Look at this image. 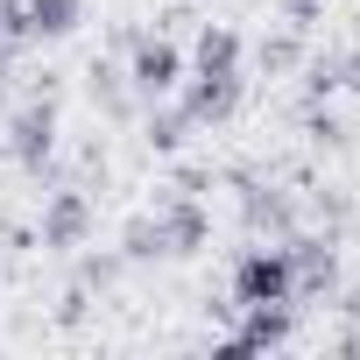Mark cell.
Masks as SVG:
<instances>
[{"mask_svg":"<svg viewBox=\"0 0 360 360\" xmlns=\"http://www.w3.org/2000/svg\"><path fill=\"white\" fill-rule=\"evenodd\" d=\"M233 304H290V255L283 248H255L233 269Z\"/></svg>","mask_w":360,"mask_h":360,"instance_id":"obj_1","label":"cell"},{"mask_svg":"<svg viewBox=\"0 0 360 360\" xmlns=\"http://www.w3.org/2000/svg\"><path fill=\"white\" fill-rule=\"evenodd\" d=\"M290 332H297V304H240V339H226L219 353H226V360H240V353H276V346H290Z\"/></svg>","mask_w":360,"mask_h":360,"instance_id":"obj_2","label":"cell"},{"mask_svg":"<svg viewBox=\"0 0 360 360\" xmlns=\"http://www.w3.org/2000/svg\"><path fill=\"white\" fill-rule=\"evenodd\" d=\"M127 78H134V92H141V99H169V92H176V78H184V57H176V43H162V36H141V43H134Z\"/></svg>","mask_w":360,"mask_h":360,"instance_id":"obj_3","label":"cell"},{"mask_svg":"<svg viewBox=\"0 0 360 360\" xmlns=\"http://www.w3.org/2000/svg\"><path fill=\"white\" fill-rule=\"evenodd\" d=\"M184 113L191 127H219L240 113V71H198V85L184 92Z\"/></svg>","mask_w":360,"mask_h":360,"instance_id":"obj_4","label":"cell"},{"mask_svg":"<svg viewBox=\"0 0 360 360\" xmlns=\"http://www.w3.org/2000/svg\"><path fill=\"white\" fill-rule=\"evenodd\" d=\"M283 255H290V304L325 297V290L339 283V262H332V248H325V240H290Z\"/></svg>","mask_w":360,"mask_h":360,"instance_id":"obj_5","label":"cell"},{"mask_svg":"<svg viewBox=\"0 0 360 360\" xmlns=\"http://www.w3.org/2000/svg\"><path fill=\"white\" fill-rule=\"evenodd\" d=\"M85 233H92V205H85L78 191H57V198H50V212H43V248L71 255Z\"/></svg>","mask_w":360,"mask_h":360,"instance_id":"obj_6","label":"cell"},{"mask_svg":"<svg viewBox=\"0 0 360 360\" xmlns=\"http://www.w3.org/2000/svg\"><path fill=\"white\" fill-rule=\"evenodd\" d=\"M57 148V106L50 99H36V106H22L15 113V155L29 162V169H43V155Z\"/></svg>","mask_w":360,"mask_h":360,"instance_id":"obj_7","label":"cell"},{"mask_svg":"<svg viewBox=\"0 0 360 360\" xmlns=\"http://www.w3.org/2000/svg\"><path fill=\"white\" fill-rule=\"evenodd\" d=\"M155 226H162V255H198V248H205V233H212V226H205V212H198L191 198H184V205H169Z\"/></svg>","mask_w":360,"mask_h":360,"instance_id":"obj_8","label":"cell"},{"mask_svg":"<svg viewBox=\"0 0 360 360\" xmlns=\"http://www.w3.org/2000/svg\"><path fill=\"white\" fill-rule=\"evenodd\" d=\"M85 22V0H29V36L36 43H57Z\"/></svg>","mask_w":360,"mask_h":360,"instance_id":"obj_9","label":"cell"},{"mask_svg":"<svg viewBox=\"0 0 360 360\" xmlns=\"http://www.w3.org/2000/svg\"><path fill=\"white\" fill-rule=\"evenodd\" d=\"M198 71H240V36L226 22H205L198 29Z\"/></svg>","mask_w":360,"mask_h":360,"instance_id":"obj_10","label":"cell"},{"mask_svg":"<svg viewBox=\"0 0 360 360\" xmlns=\"http://www.w3.org/2000/svg\"><path fill=\"white\" fill-rule=\"evenodd\" d=\"M184 134H191V113L184 106H176V113H148V148H184Z\"/></svg>","mask_w":360,"mask_h":360,"instance_id":"obj_11","label":"cell"},{"mask_svg":"<svg viewBox=\"0 0 360 360\" xmlns=\"http://www.w3.org/2000/svg\"><path fill=\"white\" fill-rule=\"evenodd\" d=\"M0 43H29V0H0Z\"/></svg>","mask_w":360,"mask_h":360,"instance_id":"obj_12","label":"cell"},{"mask_svg":"<svg viewBox=\"0 0 360 360\" xmlns=\"http://www.w3.org/2000/svg\"><path fill=\"white\" fill-rule=\"evenodd\" d=\"M127 255H134V262L162 255V226H155V219H134V226H127Z\"/></svg>","mask_w":360,"mask_h":360,"instance_id":"obj_13","label":"cell"},{"mask_svg":"<svg viewBox=\"0 0 360 360\" xmlns=\"http://www.w3.org/2000/svg\"><path fill=\"white\" fill-rule=\"evenodd\" d=\"M262 64H269V71H290V64H297V43H262Z\"/></svg>","mask_w":360,"mask_h":360,"instance_id":"obj_14","label":"cell"},{"mask_svg":"<svg viewBox=\"0 0 360 360\" xmlns=\"http://www.w3.org/2000/svg\"><path fill=\"white\" fill-rule=\"evenodd\" d=\"M283 15H290L297 29H311V22H318V0H283Z\"/></svg>","mask_w":360,"mask_h":360,"instance_id":"obj_15","label":"cell"},{"mask_svg":"<svg viewBox=\"0 0 360 360\" xmlns=\"http://www.w3.org/2000/svg\"><path fill=\"white\" fill-rule=\"evenodd\" d=\"M339 85H360V50H353V57H339Z\"/></svg>","mask_w":360,"mask_h":360,"instance_id":"obj_16","label":"cell"},{"mask_svg":"<svg viewBox=\"0 0 360 360\" xmlns=\"http://www.w3.org/2000/svg\"><path fill=\"white\" fill-rule=\"evenodd\" d=\"M0 64H8V43H0Z\"/></svg>","mask_w":360,"mask_h":360,"instance_id":"obj_17","label":"cell"}]
</instances>
